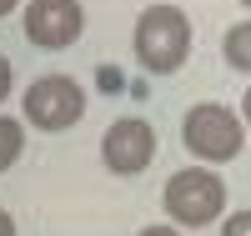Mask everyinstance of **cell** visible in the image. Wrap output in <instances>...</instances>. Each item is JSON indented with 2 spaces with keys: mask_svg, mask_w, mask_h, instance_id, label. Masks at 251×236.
Instances as JSON below:
<instances>
[{
  "mask_svg": "<svg viewBox=\"0 0 251 236\" xmlns=\"http://www.w3.org/2000/svg\"><path fill=\"white\" fill-rule=\"evenodd\" d=\"M181 141H186V151H191L196 161L206 166H221V161H236L241 156V141H246V121L236 111H226V105L216 101H201L186 111L181 121Z\"/></svg>",
  "mask_w": 251,
  "mask_h": 236,
  "instance_id": "obj_2",
  "label": "cell"
},
{
  "mask_svg": "<svg viewBox=\"0 0 251 236\" xmlns=\"http://www.w3.org/2000/svg\"><path fill=\"white\" fill-rule=\"evenodd\" d=\"M136 236H186L181 226H146V231H136Z\"/></svg>",
  "mask_w": 251,
  "mask_h": 236,
  "instance_id": "obj_11",
  "label": "cell"
},
{
  "mask_svg": "<svg viewBox=\"0 0 251 236\" xmlns=\"http://www.w3.org/2000/svg\"><path fill=\"white\" fill-rule=\"evenodd\" d=\"M20 151H25V126L10 121V116H0V171H10L20 161Z\"/></svg>",
  "mask_w": 251,
  "mask_h": 236,
  "instance_id": "obj_8",
  "label": "cell"
},
{
  "mask_svg": "<svg viewBox=\"0 0 251 236\" xmlns=\"http://www.w3.org/2000/svg\"><path fill=\"white\" fill-rule=\"evenodd\" d=\"M20 105H25V121L40 126V131H71L86 116V91L71 76H40V80L25 85Z\"/></svg>",
  "mask_w": 251,
  "mask_h": 236,
  "instance_id": "obj_4",
  "label": "cell"
},
{
  "mask_svg": "<svg viewBox=\"0 0 251 236\" xmlns=\"http://www.w3.org/2000/svg\"><path fill=\"white\" fill-rule=\"evenodd\" d=\"M221 236H251V211H236V216L221 221Z\"/></svg>",
  "mask_w": 251,
  "mask_h": 236,
  "instance_id": "obj_9",
  "label": "cell"
},
{
  "mask_svg": "<svg viewBox=\"0 0 251 236\" xmlns=\"http://www.w3.org/2000/svg\"><path fill=\"white\" fill-rule=\"evenodd\" d=\"M131 46L151 76H176L186 66V55H191V20L176 5H151V10H141Z\"/></svg>",
  "mask_w": 251,
  "mask_h": 236,
  "instance_id": "obj_1",
  "label": "cell"
},
{
  "mask_svg": "<svg viewBox=\"0 0 251 236\" xmlns=\"http://www.w3.org/2000/svg\"><path fill=\"white\" fill-rule=\"evenodd\" d=\"M86 30L80 0H30L25 5V40L40 51H66Z\"/></svg>",
  "mask_w": 251,
  "mask_h": 236,
  "instance_id": "obj_6",
  "label": "cell"
},
{
  "mask_svg": "<svg viewBox=\"0 0 251 236\" xmlns=\"http://www.w3.org/2000/svg\"><path fill=\"white\" fill-rule=\"evenodd\" d=\"M10 85H15V71H10V60H5V55H0V101H5V96H10Z\"/></svg>",
  "mask_w": 251,
  "mask_h": 236,
  "instance_id": "obj_10",
  "label": "cell"
},
{
  "mask_svg": "<svg viewBox=\"0 0 251 236\" xmlns=\"http://www.w3.org/2000/svg\"><path fill=\"white\" fill-rule=\"evenodd\" d=\"M241 121H246V131H251V91L241 96Z\"/></svg>",
  "mask_w": 251,
  "mask_h": 236,
  "instance_id": "obj_13",
  "label": "cell"
},
{
  "mask_svg": "<svg viewBox=\"0 0 251 236\" xmlns=\"http://www.w3.org/2000/svg\"><path fill=\"white\" fill-rule=\"evenodd\" d=\"M221 55H226V66H231V71H251V20H241V26L226 30Z\"/></svg>",
  "mask_w": 251,
  "mask_h": 236,
  "instance_id": "obj_7",
  "label": "cell"
},
{
  "mask_svg": "<svg viewBox=\"0 0 251 236\" xmlns=\"http://www.w3.org/2000/svg\"><path fill=\"white\" fill-rule=\"evenodd\" d=\"M0 236H15V216L10 211H0Z\"/></svg>",
  "mask_w": 251,
  "mask_h": 236,
  "instance_id": "obj_12",
  "label": "cell"
},
{
  "mask_svg": "<svg viewBox=\"0 0 251 236\" xmlns=\"http://www.w3.org/2000/svg\"><path fill=\"white\" fill-rule=\"evenodd\" d=\"M166 216H171L176 226H211L221 211H226V181L216 176V171H206V161L201 166H186V171H176L171 181H166Z\"/></svg>",
  "mask_w": 251,
  "mask_h": 236,
  "instance_id": "obj_3",
  "label": "cell"
},
{
  "mask_svg": "<svg viewBox=\"0 0 251 236\" xmlns=\"http://www.w3.org/2000/svg\"><path fill=\"white\" fill-rule=\"evenodd\" d=\"M15 5H20V0H0V15H10V10H15Z\"/></svg>",
  "mask_w": 251,
  "mask_h": 236,
  "instance_id": "obj_14",
  "label": "cell"
},
{
  "mask_svg": "<svg viewBox=\"0 0 251 236\" xmlns=\"http://www.w3.org/2000/svg\"><path fill=\"white\" fill-rule=\"evenodd\" d=\"M241 5H246V10H251V0H241Z\"/></svg>",
  "mask_w": 251,
  "mask_h": 236,
  "instance_id": "obj_15",
  "label": "cell"
},
{
  "mask_svg": "<svg viewBox=\"0 0 251 236\" xmlns=\"http://www.w3.org/2000/svg\"><path fill=\"white\" fill-rule=\"evenodd\" d=\"M100 161H106V171H116V176H141V171L156 161V131L141 116L111 121L106 136H100Z\"/></svg>",
  "mask_w": 251,
  "mask_h": 236,
  "instance_id": "obj_5",
  "label": "cell"
}]
</instances>
